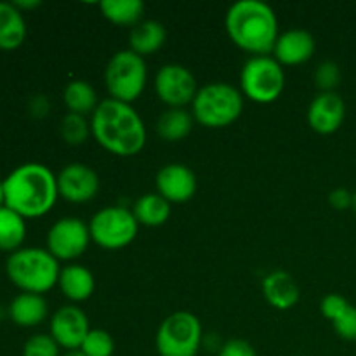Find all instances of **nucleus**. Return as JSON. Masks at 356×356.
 I'll return each instance as SVG.
<instances>
[{
    "label": "nucleus",
    "instance_id": "obj_1",
    "mask_svg": "<svg viewBox=\"0 0 356 356\" xmlns=\"http://www.w3.org/2000/svg\"><path fill=\"white\" fill-rule=\"evenodd\" d=\"M90 132L97 145L117 156H136L146 145V125L132 104L111 97L99 101L90 115Z\"/></svg>",
    "mask_w": 356,
    "mask_h": 356
},
{
    "label": "nucleus",
    "instance_id": "obj_2",
    "mask_svg": "<svg viewBox=\"0 0 356 356\" xmlns=\"http://www.w3.org/2000/svg\"><path fill=\"white\" fill-rule=\"evenodd\" d=\"M6 207L24 219L49 214L59 198L58 177L44 163L28 162L3 179Z\"/></svg>",
    "mask_w": 356,
    "mask_h": 356
},
{
    "label": "nucleus",
    "instance_id": "obj_3",
    "mask_svg": "<svg viewBox=\"0 0 356 356\" xmlns=\"http://www.w3.org/2000/svg\"><path fill=\"white\" fill-rule=\"evenodd\" d=\"M226 31L233 44L254 56H270L280 37L278 17L261 0H240L226 13Z\"/></svg>",
    "mask_w": 356,
    "mask_h": 356
},
{
    "label": "nucleus",
    "instance_id": "obj_4",
    "mask_svg": "<svg viewBox=\"0 0 356 356\" xmlns=\"http://www.w3.org/2000/svg\"><path fill=\"white\" fill-rule=\"evenodd\" d=\"M6 273L21 292L44 296L58 285L61 268L47 249L21 247L7 257Z\"/></svg>",
    "mask_w": 356,
    "mask_h": 356
},
{
    "label": "nucleus",
    "instance_id": "obj_5",
    "mask_svg": "<svg viewBox=\"0 0 356 356\" xmlns=\"http://www.w3.org/2000/svg\"><path fill=\"white\" fill-rule=\"evenodd\" d=\"M243 111V94L228 82H211L200 87L191 103L195 122L207 129H225L235 124Z\"/></svg>",
    "mask_w": 356,
    "mask_h": 356
},
{
    "label": "nucleus",
    "instance_id": "obj_6",
    "mask_svg": "<svg viewBox=\"0 0 356 356\" xmlns=\"http://www.w3.org/2000/svg\"><path fill=\"white\" fill-rule=\"evenodd\" d=\"M148 83L145 58L131 49L115 52L104 68V86L111 99L132 104L141 97Z\"/></svg>",
    "mask_w": 356,
    "mask_h": 356
},
{
    "label": "nucleus",
    "instance_id": "obj_7",
    "mask_svg": "<svg viewBox=\"0 0 356 356\" xmlns=\"http://www.w3.org/2000/svg\"><path fill=\"white\" fill-rule=\"evenodd\" d=\"M285 73L273 56L249 58L240 72V90L243 97L257 104H271L282 96Z\"/></svg>",
    "mask_w": 356,
    "mask_h": 356
},
{
    "label": "nucleus",
    "instance_id": "obj_8",
    "mask_svg": "<svg viewBox=\"0 0 356 356\" xmlns=\"http://www.w3.org/2000/svg\"><path fill=\"white\" fill-rule=\"evenodd\" d=\"M204 332L202 323L193 313L176 312L160 323L155 336L160 356H197Z\"/></svg>",
    "mask_w": 356,
    "mask_h": 356
},
{
    "label": "nucleus",
    "instance_id": "obj_9",
    "mask_svg": "<svg viewBox=\"0 0 356 356\" xmlns=\"http://www.w3.org/2000/svg\"><path fill=\"white\" fill-rule=\"evenodd\" d=\"M89 232L97 247L104 250H120L134 242L139 232V222L131 209L110 205L92 216Z\"/></svg>",
    "mask_w": 356,
    "mask_h": 356
},
{
    "label": "nucleus",
    "instance_id": "obj_10",
    "mask_svg": "<svg viewBox=\"0 0 356 356\" xmlns=\"http://www.w3.org/2000/svg\"><path fill=\"white\" fill-rule=\"evenodd\" d=\"M92 242L89 225L79 218H61L47 232L45 249L58 261H75Z\"/></svg>",
    "mask_w": 356,
    "mask_h": 356
},
{
    "label": "nucleus",
    "instance_id": "obj_11",
    "mask_svg": "<svg viewBox=\"0 0 356 356\" xmlns=\"http://www.w3.org/2000/svg\"><path fill=\"white\" fill-rule=\"evenodd\" d=\"M198 89L200 87L193 73L177 63L163 65L155 75L156 96L169 108H184L191 104Z\"/></svg>",
    "mask_w": 356,
    "mask_h": 356
},
{
    "label": "nucleus",
    "instance_id": "obj_12",
    "mask_svg": "<svg viewBox=\"0 0 356 356\" xmlns=\"http://www.w3.org/2000/svg\"><path fill=\"white\" fill-rule=\"evenodd\" d=\"M56 177L59 197L72 204H87L99 193V176L87 163H68Z\"/></svg>",
    "mask_w": 356,
    "mask_h": 356
},
{
    "label": "nucleus",
    "instance_id": "obj_13",
    "mask_svg": "<svg viewBox=\"0 0 356 356\" xmlns=\"http://www.w3.org/2000/svg\"><path fill=\"white\" fill-rule=\"evenodd\" d=\"M89 330L90 325L86 312L75 305L61 306L52 315L51 325H49V334L52 339L66 351L80 350Z\"/></svg>",
    "mask_w": 356,
    "mask_h": 356
},
{
    "label": "nucleus",
    "instance_id": "obj_14",
    "mask_svg": "<svg viewBox=\"0 0 356 356\" xmlns=\"http://www.w3.org/2000/svg\"><path fill=\"white\" fill-rule=\"evenodd\" d=\"M155 186L169 204H184L197 193V176L184 163H167L156 172Z\"/></svg>",
    "mask_w": 356,
    "mask_h": 356
},
{
    "label": "nucleus",
    "instance_id": "obj_15",
    "mask_svg": "<svg viewBox=\"0 0 356 356\" xmlns=\"http://www.w3.org/2000/svg\"><path fill=\"white\" fill-rule=\"evenodd\" d=\"M346 118V103L337 92H320L308 108V124L316 134H334Z\"/></svg>",
    "mask_w": 356,
    "mask_h": 356
},
{
    "label": "nucleus",
    "instance_id": "obj_16",
    "mask_svg": "<svg viewBox=\"0 0 356 356\" xmlns=\"http://www.w3.org/2000/svg\"><path fill=\"white\" fill-rule=\"evenodd\" d=\"M315 49V37L308 30L292 28L280 33L271 54L282 66H299L313 58Z\"/></svg>",
    "mask_w": 356,
    "mask_h": 356
},
{
    "label": "nucleus",
    "instance_id": "obj_17",
    "mask_svg": "<svg viewBox=\"0 0 356 356\" xmlns=\"http://www.w3.org/2000/svg\"><path fill=\"white\" fill-rule=\"evenodd\" d=\"M264 299L270 306H273L278 312H287L292 309L301 299V289L298 282L294 280L291 273L287 271H271L263 278L261 284Z\"/></svg>",
    "mask_w": 356,
    "mask_h": 356
},
{
    "label": "nucleus",
    "instance_id": "obj_18",
    "mask_svg": "<svg viewBox=\"0 0 356 356\" xmlns=\"http://www.w3.org/2000/svg\"><path fill=\"white\" fill-rule=\"evenodd\" d=\"M59 289L72 302H83L92 298L96 291V278L82 264H68L59 273Z\"/></svg>",
    "mask_w": 356,
    "mask_h": 356
},
{
    "label": "nucleus",
    "instance_id": "obj_19",
    "mask_svg": "<svg viewBox=\"0 0 356 356\" xmlns=\"http://www.w3.org/2000/svg\"><path fill=\"white\" fill-rule=\"evenodd\" d=\"M47 315L49 306L44 296L21 292L9 305V318L13 320V323L19 327H26V329L44 323Z\"/></svg>",
    "mask_w": 356,
    "mask_h": 356
},
{
    "label": "nucleus",
    "instance_id": "obj_20",
    "mask_svg": "<svg viewBox=\"0 0 356 356\" xmlns=\"http://www.w3.org/2000/svg\"><path fill=\"white\" fill-rule=\"evenodd\" d=\"M26 38V21L14 2H0V51H14Z\"/></svg>",
    "mask_w": 356,
    "mask_h": 356
},
{
    "label": "nucleus",
    "instance_id": "obj_21",
    "mask_svg": "<svg viewBox=\"0 0 356 356\" xmlns=\"http://www.w3.org/2000/svg\"><path fill=\"white\" fill-rule=\"evenodd\" d=\"M167 40V30L160 21L146 19L136 24L129 35V44H131V51L139 54L141 58L145 56H152L159 52L160 49L165 45Z\"/></svg>",
    "mask_w": 356,
    "mask_h": 356
},
{
    "label": "nucleus",
    "instance_id": "obj_22",
    "mask_svg": "<svg viewBox=\"0 0 356 356\" xmlns=\"http://www.w3.org/2000/svg\"><path fill=\"white\" fill-rule=\"evenodd\" d=\"M195 124L193 115L186 108H169L156 120V132L163 141L177 143L190 136Z\"/></svg>",
    "mask_w": 356,
    "mask_h": 356
},
{
    "label": "nucleus",
    "instance_id": "obj_23",
    "mask_svg": "<svg viewBox=\"0 0 356 356\" xmlns=\"http://www.w3.org/2000/svg\"><path fill=\"white\" fill-rule=\"evenodd\" d=\"M132 214L138 219L139 226L148 228H159L163 226L170 218V204L155 191V193H145L136 200L132 207Z\"/></svg>",
    "mask_w": 356,
    "mask_h": 356
},
{
    "label": "nucleus",
    "instance_id": "obj_24",
    "mask_svg": "<svg viewBox=\"0 0 356 356\" xmlns=\"http://www.w3.org/2000/svg\"><path fill=\"white\" fill-rule=\"evenodd\" d=\"M63 101L68 108V113H76L82 117L92 115L99 104L96 89L87 80H72L66 83L63 90Z\"/></svg>",
    "mask_w": 356,
    "mask_h": 356
},
{
    "label": "nucleus",
    "instance_id": "obj_25",
    "mask_svg": "<svg viewBox=\"0 0 356 356\" xmlns=\"http://www.w3.org/2000/svg\"><path fill=\"white\" fill-rule=\"evenodd\" d=\"M99 9L110 23L118 26L134 28L145 16V3L141 0H104L99 3Z\"/></svg>",
    "mask_w": 356,
    "mask_h": 356
},
{
    "label": "nucleus",
    "instance_id": "obj_26",
    "mask_svg": "<svg viewBox=\"0 0 356 356\" xmlns=\"http://www.w3.org/2000/svg\"><path fill=\"white\" fill-rule=\"evenodd\" d=\"M26 236V222L17 212L9 207L0 209V250L2 252H16L23 247Z\"/></svg>",
    "mask_w": 356,
    "mask_h": 356
},
{
    "label": "nucleus",
    "instance_id": "obj_27",
    "mask_svg": "<svg viewBox=\"0 0 356 356\" xmlns=\"http://www.w3.org/2000/svg\"><path fill=\"white\" fill-rule=\"evenodd\" d=\"M61 136L68 145L79 146L92 136L90 120L76 113H66L61 120Z\"/></svg>",
    "mask_w": 356,
    "mask_h": 356
},
{
    "label": "nucleus",
    "instance_id": "obj_28",
    "mask_svg": "<svg viewBox=\"0 0 356 356\" xmlns=\"http://www.w3.org/2000/svg\"><path fill=\"white\" fill-rule=\"evenodd\" d=\"M80 351L86 356H113L115 341L104 329H90Z\"/></svg>",
    "mask_w": 356,
    "mask_h": 356
},
{
    "label": "nucleus",
    "instance_id": "obj_29",
    "mask_svg": "<svg viewBox=\"0 0 356 356\" xmlns=\"http://www.w3.org/2000/svg\"><path fill=\"white\" fill-rule=\"evenodd\" d=\"M61 348L58 346L51 334H33L28 337L23 346V356H61Z\"/></svg>",
    "mask_w": 356,
    "mask_h": 356
},
{
    "label": "nucleus",
    "instance_id": "obj_30",
    "mask_svg": "<svg viewBox=\"0 0 356 356\" xmlns=\"http://www.w3.org/2000/svg\"><path fill=\"white\" fill-rule=\"evenodd\" d=\"M341 68L334 61L320 63L315 72V83L322 92H336L337 86L341 83Z\"/></svg>",
    "mask_w": 356,
    "mask_h": 356
},
{
    "label": "nucleus",
    "instance_id": "obj_31",
    "mask_svg": "<svg viewBox=\"0 0 356 356\" xmlns=\"http://www.w3.org/2000/svg\"><path fill=\"white\" fill-rule=\"evenodd\" d=\"M332 327L341 339L356 341V306H348L343 315L334 320Z\"/></svg>",
    "mask_w": 356,
    "mask_h": 356
},
{
    "label": "nucleus",
    "instance_id": "obj_32",
    "mask_svg": "<svg viewBox=\"0 0 356 356\" xmlns=\"http://www.w3.org/2000/svg\"><path fill=\"white\" fill-rule=\"evenodd\" d=\"M348 306H350V301H348L346 298H343V296L339 294H329L322 299V302H320V312H322V315L332 323L337 316L343 315V312Z\"/></svg>",
    "mask_w": 356,
    "mask_h": 356
},
{
    "label": "nucleus",
    "instance_id": "obj_33",
    "mask_svg": "<svg viewBox=\"0 0 356 356\" xmlns=\"http://www.w3.org/2000/svg\"><path fill=\"white\" fill-rule=\"evenodd\" d=\"M218 356H257L252 344L243 339H229L219 348Z\"/></svg>",
    "mask_w": 356,
    "mask_h": 356
},
{
    "label": "nucleus",
    "instance_id": "obj_34",
    "mask_svg": "<svg viewBox=\"0 0 356 356\" xmlns=\"http://www.w3.org/2000/svg\"><path fill=\"white\" fill-rule=\"evenodd\" d=\"M329 204L332 205L336 211H346V209H353V193L346 188H336L330 191Z\"/></svg>",
    "mask_w": 356,
    "mask_h": 356
},
{
    "label": "nucleus",
    "instance_id": "obj_35",
    "mask_svg": "<svg viewBox=\"0 0 356 356\" xmlns=\"http://www.w3.org/2000/svg\"><path fill=\"white\" fill-rule=\"evenodd\" d=\"M14 6L23 13V10H30L40 6V0H26V2H24V0H19V2H14Z\"/></svg>",
    "mask_w": 356,
    "mask_h": 356
},
{
    "label": "nucleus",
    "instance_id": "obj_36",
    "mask_svg": "<svg viewBox=\"0 0 356 356\" xmlns=\"http://www.w3.org/2000/svg\"><path fill=\"white\" fill-rule=\"evenodd\" d=\"M6 207V193H3V181H0V209Z\"/></svg>",
    "mask_w": 356,
    "mask_h": 356
},
{
    "label": "nucleus",
    "instance_id": "obj_37",
    "mask_svg": "<svg viewBox=\"0 0 356 356\" xmlns=\"http://www.w3.org/2000/svg\"><path fill=\"white\" fill-rule=\"evenodd\" d=\"M61 356H86V355H83L80 350H72V351H66V353Z\"/></svg>",
    "mask_w": 356,
    "mask_h": 356
},
{
    "label": "nucleus",
    "instance_id": "obj_38",
    "mask_svg": "<svg viewBox=\"0 0 356 356\" xmlns=\"http://www.w3.org/2000/svg\"><path fill=\"white\" fill-rule=\"evenodd\" d=\"M353 211L356 212V191L353 193Z\"/></svg>",
    "mask_w": 356,
    "mask_h": 356
}]
</instances>
